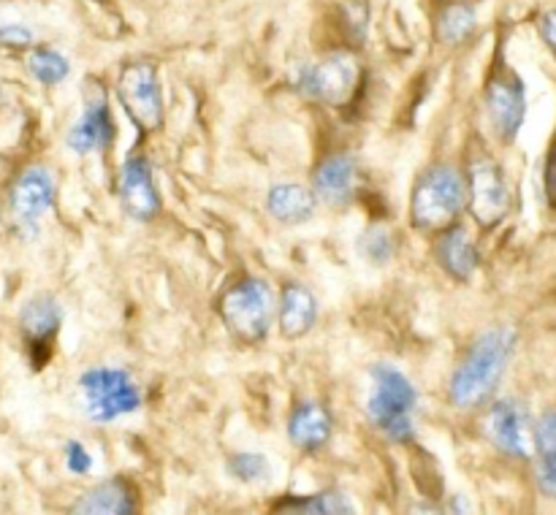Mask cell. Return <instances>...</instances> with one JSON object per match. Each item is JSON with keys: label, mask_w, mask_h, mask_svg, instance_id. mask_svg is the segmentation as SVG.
<instances>
[{"label": "cell", "mask_w": 556, "mask_h": 515, "mask_svg": "<svg viewBox=\"0 0 556 515\" xmlns=\"http://www.w3.org/2000/svg\"><path fill=\"white\" fill-rule=\"evenodd\" d=\"M228 475L244 486H264L271 480V464L261 453H237L228 459Z\"/></svg>", "instance_id": "25"}, {"label": "cell", "mask_w": 556, "mask_h": 515, "mask_svg": "<svg viewBox=\"0 0 556 515\" xmlns=\"http://www.w3.org/2000/svg\"><path fill=\"white\" fill-rule=\"evenodd\" d=\"M538 33H541V38L546 41V47L556 52V9L546 11V14L538 20Z\"/></svg>", "instance_id": "31"}, {"label": "cell", "mask_w": 556, "mask_h": 515, "mask_svg": "<svg viewBox=\"0 0 556 515\" xmlns=\"http://www.w3.org/2000/svg\"><path fill=\"white\" fill-rule=\"evenodd\" d=\"M117 101L139 133H157L166 125V101L152 60H130L123 65L117 76Z\"/></svg>", "instance_id": "6"}, {"label": "cell", "mask_w": 556, "mask_h": 515, "mask_svg": "<svg viewBox=\"0 0 556 515\" xmlns=\"http://www.w3.org/2000/svg\"><path fill=\"white\" fill-rule=\"evenodd\" d=\"M25 65H27V70H30L33 79L41 81L43 87L60 85V81L68 79V74H71L68 57H63V54L52 47L30 49V52H27Z\"/></svg>", "instance_id": "23"}, {"label": "cell", "mask_w": 556, "mask_h": 515, "mask_svg": "<svg viewBox=\"0 0 556 515\" xmlns=\"http://www.w3.org/2000/svg\"><path fill=\"white\" fill-rule=\"evenodd\" d=\"M358 253L367 263L372 266H386L391 263L396 253V239L389 228L383 226H372L358 236Z\"/></svg>", "instance_id": "24"}, {"label": "cell", "mask_w": 556, "mask_h": 515, "mask_svg": "<svg viewBox=\"0 0 556 515\" xmlns=\"http://www.w3.org/2000/svg\"><path fill=\"white\" fill-rule=\"evenodd\" d=\"M432 253L440 269L454 282H470L476 276L478 266H481V255H478L476 242H472L467 228H462L459 222L445 228V231L434 233Z\"/></svg>", "instance_id": "15"}, {"label": "cell", "mask_w": 556, "mask_h": 515, "mask_svg": "<svg viewBox=\"0 0 556 515\" xmlns=\"http://www.w3.org/2000/svg\"><path fill=\"white\" fill-rule=\"evenodd\" d=\"M215 309L228 334L242 345H261L277 320L275 291L264 276L253 274L239 276L223 287Z\"/></svg>", "instance_id": "4"}, {"label": "cell", "mask_w": 556, "mask_h": 515, "mask_svg": "<svg viewBox=\"0 0 556 515\" xmlns=\"http://www.w3.org/2000/svg\"><path fill=\"white\" fill-rule=\"evenodd\" d=\"M369 377H372V390L367 399L369 423L389 442H413L418 407V390L413 379L391 363H375Z\"/></svg>", "instance_id": "3"}, {"label": "cell", "mask_w": 556, "mask_h": 515, "mask_svg": "<svg viewBox=\"0 0 556 515\" xmlns=\"http://www.w3.org/2000/svg\"><path fill=\"white\" fill-rule=\"evenodd\" d=\"M117 128H114L112 108H109L106 95L90 98L81 112V117L76 119L74 128L68 130V146L76 155H87V152H103L112 146Z\"/></svg>", "instance_id": "17"}, {"label": "cell", "mask_w": 556, "mask_h": 515, "mask_svg": "<svg viewBox=\"0 0 556 515\" xmlns=\"http://www.w3.org/2000/svg\"><path fill=\"white\" fill-rule=\"evenodd\" d=\"M358 63L353 54L334 52L318 63H304L293 70L291 85L299 95L324 106H345L358 90Z\"/></svg>", "instance_id": "8"}, {"label": "cell", "mask_w": 556, "mask_h": 515, "mask_svg": "<svg viewBox=\"0 0 556 515\" xmlns=\"http://www.w3.org/2000/svg\"><path fill=\"white\" fill-rule=\"evenodd\" d=\"M54 195H58V182H54V173L49 168H22L9 188V206L16 226L36 231L38 220L54 206Z\"/></svg>", "instance_id": "13"}, {"label": "cell", "mask_w": 556, "mask_h": 515, "mask_svg": "<svg viewBox=\"0 0 556 515\" xmlns=\"http://www.w3.org/2000/svg\"><path fill=\"white\" fill-rule=\"evenodd\" d=\"M334 437V415L320 401H302L288 417V439L302 453H318Z\"/></svg>", "instance_id": "16"}, {"label": "cell", "mask_w": 556, "mask_h": 515, "mask_svg": "<svg viewBox=\"0 0 556 515\" xmlns=\"http://www.w3.org/2000/svg\"><path fill=\"white\" fill-rule=\"evenodd\" d=\"M467 211L481 231H492L508 217L514 195L503 166L489 152L478 150L467 160Z\"/></svg>", "instance_id": "7"}, {"label": "cell", "mask_w": 556, "mask_h": 515, "mask_svg": "<svg viewBox=\"0 0 556 515\" xmlns=\"http://www.w3.org/2000/svg\"><path fill=\"white\" fill-rule=\"evenodd\" d=\"M516 342L519 336L510 325H494L472 342L448 383V401L456 410L472 412L492 404L516 352Z\"/></svg>", "instance_id": "1"}, {"label": "cell", "mask_w": 556, "mask_h": 515, "mask_svg": "<svg viewBox=\"0 0 556 515\" xmlns=\"http://www.w3.org/2000/svg\"><path fill=\"white\" fill-rule=\"evenodd\" d=\"M33 47V30L25 25H0V49L22 52Z\"/></svg>", "instance_id": "27"}, {"label": "cell", "mask_w": 556, "mask_h": 515, "mask_svg": "<svg viewBox=\"0 0 556 515\" xmlns=\"http://www.w3.org/2000/svg\"><path fill=\"white\" fill-rule=\"evenodd\" d=\"M358 188H362V166H358L353 155L337 152V155L324 157L313 168V190L318 201H324L326 206L342 209V206L353 204Z\"/></svg>", "instance_id": "14"}, {"label": "cell", "mask_w": 556, "mask_h": 515, "mask_svg": "<svg viewBox=\"0 0 556 515\" xmlns=\"http://www.w3.org/2000/svg\"><path fill=\"white\" fill-rule=\"evenodd\" d=\"M543 190H546V201L552 209H556V152H552L543 168Z\"/></svg>", "instance_id": "30"}, {"label": "cell", "mask_w": 556, "mask_h": 515, "mask_svg": "<svg viewBox=\"0 0 556 515\" xmlns=\"http://www.w3.org/2000/svg\"><path fill=\"white\" fill-rule=\"evenodd\" d=\"M79 396L85 412L96 423H112L117 417L134 415L144 396L136 379L125 369L92 366L81 372Z\"/></svg>", "instance_id": "5"}, {"label": "cell", "mask_w": 556, "mask_h": 515, "mask_svg": "<svg viewBox=\"0 0 556 515\" xmlns=\"http://www.w3.org/2000/svg\"><path fill=\"white\" fill-rule=\"evenodd\" d=\"M353 502L340 491L313 493V497H288L275 504V513H293V515H351Z\"/></svg>", "instance_id": "21"}, {"label": "cell", "mask_w": 556, "mask_h": 515, "mask_svg": "<svg viewBox=\"0 0 556 515\" xmlns=\"http://www.w3.org/2000/svg\"><path fill=\"white\" fill-rule=\"evenodd\" d=\"M483 432H486L489 442L510 459L527 461L535 448V428H532L530 415L514 399H497L489 404Z\"/></svg>", "instance_id": "9"}, {"label": "cell", "mask_w": 556, "mask_h": 515, "mask_svg": "<svg viewBox=\"0 0 556 515\" xmlns=\"http://www.w3.org/2000/svg\"><path fill=\"white\" fill-rule=\"evenodd\" d=\"M535 450L538 459L556 455V410L543 412L541 421L535 423Z\"/></svg>", "instance_id": "26"}, {"label": "cell", "mask_w": 556, "mask_h": 515, "mask_svg": "<svg viewBox=\"0 0 556 515\" xmlns=\"http://www.w3.org/2000/svg\"><path fill=\"white\" fill-rule=\"evenodd\" d=\"M60 325H63V307H60L54 296H47V293L33 296L22 307L20 331L33 369L47 366V361L52 358L54 342H58Z\"/></svg>", "instance_id": "12"}, {"label": "cell", "mask_w": 556, "mask_h": 515, "mask_svg": "<svg viewBox=\"0 0 556 515\" xmlns=\"http://www.w3.org/2000/svg\"><path fill=\"white\" fill-rule=\"evenodd\" d=\"M486 112L500 139L510 144L519 136L527 117L525 81L519 79L516 70L503 68V65L492 70L486 81Z\"/></svg>", "instance_id": "10"}, {"label": "cell", "mask_w": 556, "mask_h": 515, "mask_svg": "<svg viewBox=\"0 0 556 515\" xmlns=\"http://www.w3.org/2000/svg\"><path fill=\"white\" fill-rule=\"evenodd\" d=\"M535 480H538V488H541V493H546L548 499H556V455L538 459Z\"/></svg>", "instance_id": "29"}, {"label": "cell", "mask_w": 556, "mask_h": 515, "mask_svg": "<svg viewBox=\"0 0 556 515\" xmlns=\"http://www.w3.org/2000/svg\"><path fill=\"white\" fill-rule=\"evenodd\" d=\"M476 25L478 14L470 3H448L438 14L434 33H438V41L445 43V47H459L476 33Z\"/></svg>", "instance_id": "22"}, {"label": "cell", "mask_w": 556, "mask_h": 515, "mask_svg": "<svg viewBox=\"0 0 556 515\" xmlns=\"http://www.w3.org/2000/svg\"><path fill=\"white\" fill-rule=\"evenodd\" d=\"M65 466H68L74 475H87V472L92 469L90 450L81 442H76V439H71V442L65 445Z\"/></svg>", "instance_id": "28"}, {"label": "cell", "mask_w": 556, "mask_h": 515, "mask_svg": "<svg viewBox=\"0 0 556 515\" xmlns=\"http://www.w3.org/2000/svg\"><path fill=\"white\" fill-rule=\"evenodd\" d=\"M318 195L313 188H304L296 182H280L271 184L266 193V211L271 220L282 222V226H302L309 222L318 211Z\"/></svg>", "instance_id": "19"}, {"label": "cell", "mask_w": 556, "mask_h": 515, "mask_svg": "<svg viewBox=\"0 0 556 515\" xmlns=\"http://www.w3.org/2000/svg\"><path fill=\"white\" fill-rule=\"evenodd\" d=\"M117 198L125 215L136 222H152L163 211L161 193H157L152 166L144 155L134 152L125 157L117 177Z\"/></svg>", "instance_id": "11"}, {"label": "cell", "mask_w": 556, "mask_h": 515, "mask_svg": "<svg viewBox=\"0 0 556 515\" xmlns=\"http://www.w3.org/2000/svg\"><path fill=\"white\" fill-rule=\"evenodd\" d=\"M139 497H136L130 480L114 477V480L101 482V486L90 488L81 493L74 502L71 513H87V515H134Z\"/></svg>", "instance_id": "20"}, {"label": "cell", "mask_w": 556, "mask_h": 515, "mask_svg": "<svg viewBox=\"0 0 556 515\" xmlns=\"http://www.w3.org/2000/svg\"><path fill=\"white\" fill-rule=\"evenodd\" d=\"M318 323V298L304 282H286L277 307V329L282 339L293 342L307 336Z\"/></svg>", "instance_id": "18"}, {"label": "cell", "mask_w": 556, "mask_h": 515, "mask_svg": "<svg viewBox=\"0 0 556 515\" xmlns=\"http://www.w3.org/2000/svg\"><path fill=\"white\" fill-rule=\"evenodd\" d=\"M467 211V177L451 163H434L421 177L410 195V222L424 233H440L456 226Z\"/></svg>", "instance_id": "2"}]
</instances>
